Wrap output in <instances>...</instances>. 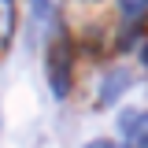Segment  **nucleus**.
<instances>
[{
    "instance_id": "nucleus-5",
    "label": "nucleus",
    "mask_w": 148,
    "mask_h": 148,
    "mask_svg": "<svg viewBox=\"0 0 148 148\" xmlns=\"http://www.w3.org/2000/svg\"><path fill=\"white\" fill-rule=\"evenodd\" d=\"M119 4H122V15H141L148 8V0H119Z\"/></svg>"
},
{
    "instance_id": "nucleus-3",
    "label": "nucleus",
    "mask_w": 148,
    "mask_h": 148,
    "mask_svg": "<svg viewBox=\"0 0 148 148\" xmlns=\"http://www.w3.org/2000/svg\"><path fill=\"white\" fill-rule=\"evenodd\" d=\"M126 89H130V71H126V67H115V71L104 74L100 92H96V104H100V108H111V104H115Z\"/></svg>"
},
{
    "instance_id": "nucleus-6",
    "label": "nucleus",
    "mask_w": 148,
    "mask_h": 148,
    "mask_svg": "<svg viewBox=\"0 0 148 148\" xmlns=\"http://www.w3.org/2000/svg\"><path fill=\"white\" fill-rule=\"evenodd\" d=\"M85 148H115V145H111L108 137H96V141H89V145H85Z\"/></svg>"
},
{
    "instance_id": "nucleus-4",
    "label": "nucleus",
    "mask_w": 148,
    "mask_h": 148,
    "mask_svg": "<svg viewBox=\"0 0 148 148\" xmlns=\"http://www.w3.org/2000/svg\"><path fill=\"white\" fill-rule=\"evenodd\" d=\"M11 26H15L11 0H0V41H8V37H11Z\"/></svg>"
},
{
    "instance_id": "nucleus-2",
    "label": "nucleus",
    "mask_w": 148,
    "mask_h": 148,
    "mask_svg": "<svg viewBox=\"0 0 148 148\" xmlns=\"http://www.w3.org/2000/svg\"><path fill=\"white\" fill-rule=\"evenodd\" d=\"M119 130L126 137V148H148V111H126L119 119Z\"/></svg>"
},
{
    "instance_id": "nucleus-1",
    "label": "nucleus",
    "mask_w": 148,
    "mask_h": 148,
    "mask_svg": "<svg viewBox=\"0 0 148 148\" xmlns=\"http://www.w3.org/2000/svg\"><path fill=\"white\" fill-rule=\"evenodd\" d=\"M48 82H52L56 96H67L71 89V59H67V41L56 37L48 45Z\"/></svg>"
}]
</instances>
